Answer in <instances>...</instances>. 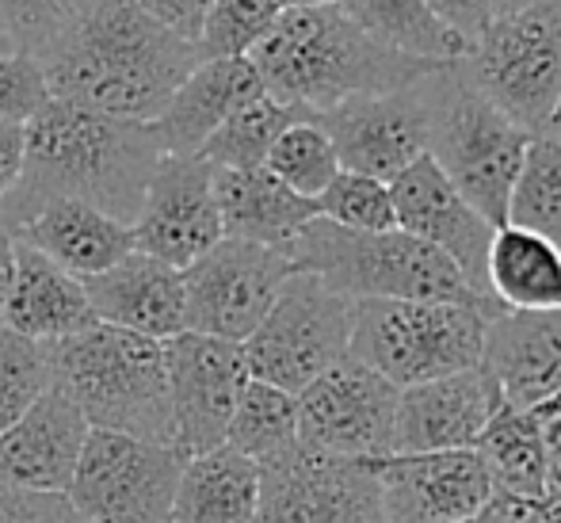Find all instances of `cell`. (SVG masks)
Returning a JSON list of instances; mask_svg holds the SVG:
<instances>
[{
    "instance_id": "obj_1",
    "label": "cell",
    "mask_w": 561,
    "mask_h": 523,
    "mask_svg": "<svg viewBox=\"0 0 561 523\" xmlns=\"http://www.w3.org/2000/svg\"><path fill=\"white\" fill-rule=\"evenodd\" d=\"M35 61L50 100L126 123H153L199 66V54L138 0H84Z\"/></svg>"
},
{
    "instance_id": "obj_2",
    "label": "cell",
    "mask_w": 561,
    "mask_h": 523,
    "mask_svg": "<svg viewBox=\"0 0 561 523\" xmlns=\"http://www.w3.org/2000/svg\"><path fill=\"white\" fill-rule=\"evenodd\" d=\"M164 146L153 123H126L50 100L27 123V154L0 221L20 226L54 200L92 203L130 226Z\"/></svg>"
},
{
    "instance_id": "obj_3",
    "label": "cell",
    "mask_w": 561,
    "mask_h": 523,
    "mask_svg": "<svg viewBox=\"0 0 561 523\" xmlns=\"http://www.w3.org/2000/svg\"><path fill=\"white\" fill-rule=\"evenodd\" d=\"M249 61L256 66L267 96L310 118L352 96L413 89L439 69L375 43L336 4L279 12Z\"/></svg>"
},
{
    "instance_id": "obj_4",
    "label": "cell",
    "mask_w": 561,
    "mask_h": 523,
    "mask_svg": "<svg viewBox=\"0 0 561 523\" xmlns=\"http://www.w3.org/2000/svg\"><path fill=\"white\" fill-rule=\"evenodd\" d=\"M54 348V383L66 386L89 428L172 443L164 340L96 321ZM176 447V443H172Z\"/></svg>"
},
{
    "instance_id": "obj_5",
    "label": "cell",
    "mask_w": 561,
    "mask_h": 523,
    "mask_svg": "<svg viewBox=\"0 0 561 523\" xmlns=\"http://www.w3.org/2000/svg\"><path fill=\"white\" fill-rule=\"evenodd\" d=\"M283 252L295 272L318 275L329 291L352 303L355 298H428V303L481 306L444 252L405 229L370 234V229H344L329 218H313Z\"/></svg>"
},
{
    "instance_id": "obj_6",
    "label": "cell",
    "mask_w": 561,
    "mask_h": 523,
    "mask_svg": "<svg viewBox=\"0 0 561 523\" xmlns=\"http://www.w3.org/2000/svg\"><path fill=\"white\" fill-rule=\"evenodd\" d=\"M424 100L428 157L493 226H504L508 195L531 134L473 89L462 61L432 69L424 77Z\"/></svg>"
},
{
    "instance_id": "obj_7",
    "label": "cell",
    "mask_w": 561,
    "mask_h": 523,
    "mask_svg": "<svg viewBox=\"0 0 561 523\" xmlns=\"http://www.w3.org/2000/svg\"><path fill=\"white\" fill-rule=\"evenodd\" d=\"M485 321L489 314L473 303L355 298L347 355L401 390L478 367Z\"/></svg>"
},
{
    "instance_id": "obj_8",
    "label": "cell",
    "mask_w": 561,
    "mask_h": 523,
    "mask_svg": "<svg viewBox=\"0 0 561 523\" xmlns=\"http://www.w3.org/2000/svg\"><path fill=\"white\" fill-rule=\"evenodd\" d=\"M462 69L473 89L531 138L550 134L561 111V0L493 15Z\"/></svg>"
},
{
    "instance_id": "obj_9",
    "label": "cell",
    "mask_w": 561,
    "mask_h": 523,
    "mask_svg": "<svg viewBox=\"0 0 561 523\" xmlns=\"http://www.w3.org/2000/svg\"><path fill=\"white\" fill-rule=\"evenodd\" d=\"M352 298L329 291L318 275L290 272L272 310L244 340L249 375L287 394H302L318 375L347 355Z\"/></svg>"
},
{
    "instance_id": "obj_10",
    "label": "cell",
    "mask_w": 561,
    "mask_h": 523,
    "mask_svg": "<svg viewBox=\"0 0 561 523\" xmlns=\"http://www.w3.org/2000/svg\"><path fill=\"white\" fill-rule=\"evenodd\" d=\"M184 463L172 443L92 428L66 497L84 523H169Z\"/></svg>"
},
{
    "instance_id": "obj_11",
    "label": "cell",
    "mask_w": 561,
    "mask_h": 523,
    "mask_svg": "<svg viewBox=\"0 0 561 523\" xmlns=\"http://www.w3.org/2000/svg\"><path fill=\"white\" fill-rule=\"evenodd\" d=\"M252 523H386L370 458H340L295 443L260 466Z\"/></svg>"
},
{
    "instance_id": "obj_12",
    "label": "cell",
    "mask_w": 561,
    "mask_h": 523,
    "mask_svg": "<svg viewBox=\"0 0 561 523\" xmlns=\"http://www.w3.org/2000/svg\"><path fill=\"white\" fill-rule=\"evenodd\" d=\"M295 272L283 249L222 237L184 272V321L192 332L244 344Z\"/></svg>"
},
{
    "instance_id": "obj_13",
    "label": "cell",
    "mask_w": 561,
    "mask_h": 523,
    "mask_svg": "<svg viewBox=\"0 0 561 523\" xmlns=\"http://www.w3.org/2000/svg\"><path fill=\"white\" fill-rule=\"evenodd\" d=\"M298 398V443L340 458L393 455L398 386L344 355Z\"/></svg>"
},
{
    "instance_id": "obj_14",
    "label": "cell",
    "mask_w": 561,
    "mask_h": 523,
    "mask_svg": "<svg viewBox=\"0 0 561 523\" xmlns=\"http://www.w3.org/2000/svg\"><path fill=\"white\" fill-rule=\"evenodd\" d=\"M390 200L393 214H398V229L444 252L466 280V287L473 291V298L493 317L501 314L504 306L493 298L485 280V260L496 226L450 184L428 154H421L409 169H401L390 180Z\"/></svg>"
},
{
    "instance_id": "obj_15",
    "label": "cell",
    "mask_w": 561,
    "mask_h": 523,
    "mask_svg": "<svg viewBox=\"0 0 561 523\" xmlns=\"http://www.w3.org/2000/svg\"><path fill=\"white\" fill-rule=\"evenodd\" d=\"M164 371H169L172 401V443L184 455H203L226 443L233 406L252 378L244 348L184 329L164 340Z\"/></svg>"
},
{
    "instance_id": "obj_16",
    "label": "cell",
    "mask_w": 561,
    "mask_h": 523,
    "mask_svg": "<svg viewBox=\"0 0 561 523\" xmlns=\"http://www.w3.org/2000/svg\"><path fill=\"white\" fill-rule=\"evenodd\" d=\"M134 249L184 272L222 241L215 200V169L203 157L164 154L130 221Z\"/></svg>"
},
{
    "instance_id": "obj_17",
    "label": "cell",
    "mask_w": 561,
    "mask_h": 523,
    "mask_svg": "<svg viewBox=\"0 0 561 523\" xmlns=\"http://www.w3.org/2000/svg\"><path fill=\"white\" fill-rule=\"evenodd\" d=\"M386 523H466L496 497L473 447L370 458Z\"/></svg>"
},
{
    "instance_id": "obj_18",
    "label": "cell",
    "mask_w": 561,
    "mask_h": 523,
    "mask_svg": "<svg viewBox=\"0 0 561 523\" xmlns=\"http://www.w3.org/2000/svg\"><path fill=\"white\" fill-rule=\"evenodd\" d=\"M333 138L340 169L390 184L401 169L428 154V100L424 81L401 92H370L318 115Z\"/></svg>"
},
{
    "instance_id": "obj_19",
    "label": "cell",
    "mask_w": 561,
    "mask_h": 523,
    "mask_svg": "<svg viewBox=\"0 0 561 523\" xmlns=\"http://www.w3.org/2000/svg\"><path fill=\"white\" fill-rule=\"evenodd\" d=\"M501 406V390L481 363L432 383L401 386L398 417H393V455L473 447Z\"/></svg>"
},
{
    "instance_id": "obj_20",
    "label": "cell",
    "mask_w": 561,
    "mask_h": 523,
    "mask_svg": "<svg viewBox=\"0 0 561 523\" xmlns=\"http://www.w3.org/2000/svg\"><path fill=\"white\" fill-rule=\"evenodd\" d=\"M89 432L81 406L66 386L50 383L27 413L0 432V481L66 493Z\"/></svg>"
},
{
    "instance_id": "obj_21",
    "label": "cell",
    "mask_w": 561,
    "mask_h": 523,
    "mask_svg": "<svg viewBox=\"0 0 561 523\" xmlns=\"http://www.w3.org/2000/svg\"><path fill=\"white\" fill-rule=\"evenodd\" d=\"M481 367L504 406L539 409L561 394V310H501L485 321Z\"/></svg>"
},
{
    "instance_id": "obj_22",
    "label": "cell",
    "mask_w": 561,
    "mask_h": 523,
    "mask_svg": "<svg viewBox=\"0 0 561 523\" xmlns=\"http://www.w3.org/2000/svg\"><path fill=\"white\" fill-rule=\"evenodd\" d=\"M96 321L130 329L149 340H172L187 329L184 275L134 249L115 268L84 280Z\"/></svg>"
},
{
    "instance_id": "obj_23",
    "label": "cell",
    "mask_w": 561,
    "mask_h": 523,
    "mask_svg": "<svg viewBox=\"0 0 561 523\" xmlns=\"http://www.w3.org/2000/svg\"><path fill=\"white\" fill-rule=\"evenodd\" d=\"M256 96H264V84L249 58L199 61L153 118V130L164 154L195 157L233 111L252 104Z\"/></svg>"
},
{
    "instance_id": "obj_24",
    "label": "cell",
    "mask_w": 561,
    "mask_h": 523,
    "mask_svg": "<svg viewBox=\"0 0 561 523\" xmlns=\"http://www.w3.org/2000/svg\"><path fill=\"white\" fill-rule=\"evenodd\" d=\"M0 325L20 332V337L58 344L73 332L92 329L96 314H92L84 280L69 275L66 268H58L50 257H43L15 237V268L4 310H0Z\"/></svg>"
},
{
    "instance_id": "obj_25",
    "label": "cell",
    "mask_w": 561,
    "mask_h": 523,
    "mask_svg": "<svg viewBox=\"0 0 561 523\" xmlns=\"http://www.w3.org/2000/svg\"><path fill=\"white\" fill-rule=\"evenodd\" d=\"M12 234L43 257H50L58 268H66L69 275H77V280H92V275L107 272L134 252L130 226L81 200L46 203L27 221H20Z\"/></svg>"
},
{
    "instance_id": "obj_26",
    "label": "cell",
    "mask_w": 561,
    "mask_h": 523,
    "mask_svg": "<svg viewBox=\"0 0 561 523\" xmlns=\"http://www.w3.org/2000/svg\"><path fill=\"white\" fill-rule=\"evenodd\" d=\"M215 200L222 237L287 249L306 221L318 218V203L290 192L267 169H215Z\"/></svg>"
},
{
    "instance_id": "obj_27",
    "label": "cell",
    "mask_w": 561,
    "mask_h": 523,
    "mask_svg": "<svg viewBox=\"0 0 561 523\" xmlns=\"http://www.w3.org/2000/svg\"><path fill=\"white\" fill-rule=\"evenodd\" d=\"M260 509V463L229 443L187 455L169 523H252Z\"/></svg>"
},
{
    "instance_id": "obj_28",
    "label": "cell",
    "mask_w": 561,
    "mask_h": 523,
    "mask_svg": "<svg viewBox=\"0 0 561 523\" xmlns=\"http://www.w3.org/2000/svg\"><path fill=\"white\" fill-rule=\"evenodd\" d=\"M485 280L504 310H561V249L519 226H496Z\"/></svg>"
},
{
    "instance_id": "obj_29",
    "label": "cell",
    "mask_w": 561,
    "mask_h": 523,
    "mask_svg": "<svg viewBox=\"0 0 561 523\" xmlns=\"http://www.w3.org/2000/svg\"><path fill=\"white\" fill-rule=\"evenodd\" d=\"M473 451L485 463L493 489L504 497H524V501H542L550 493L547 481V443H542V424L527 409L501 406L485 432L478 435Z\"/></svg>"
},
{
    "instance_id": "obj_30",
    "label": "cell",
    "mask_w": 561,
    "mask_h": 523,
    "mask_svg": "<svg viewBox=\"0 0 561 523\" xmlns=\"http://www.w3.org/2000/svg\"><path fill=\"white\" fill-rule=\"evenodd\" d=\"M336 8L375 43L390 46L405 58L450 66L470 54L462 38L436 20L428 0H336Z\"/></svg>"
},
{
    "instance_id": "obj_31",
    "label": "cell",
    "mask_w": 561,
    "mask_h": 523,
    "mask_svg": "<svg viewBox=\"0 0 561 523\" xmlns=\"http://www.w3.org/2000/svg\"><path fill=\"white\" fill-rule=\"evenodd\" d=\"M226 443L260 466L279 458L298 443V398L272 383L249 378L229 417Z\"/></svg>"
},
{
    "instance_id": "obj_32",
    "label": "cell",
    "mask_w": 561,
    "mask_h": 523,
    "mask_svg": "<svg viewBox=\"0 0 561 523\" xmlns=\"http://www.w3.org/2000/svg\"><path fill=\"white\" fill-rule=\"evenodd\" d=\"M504 221L547 237L561 249V141L542 134L527 141Z\"/></svg>"
},
{
    "instance_id": "obj_33",
    "label": "cell",
    "mask_w": 561,
    "mask_h": 523,
    "mask_svg": "<svg viewBox=\"0 0 561 523\" xmlns=\"http://www.w3.org/2000/svg\"><path fill=\"white\" fill-rule=\"evenodd\" d=\"M295 118H310V115L279 104V100H272L264 92V96H256L252 104L233 111L195 157H203L210 169H264L267 149L275 146V138H279Z\"/></svg>"
},
{
    "instance_id": "obj_34",
    "label": "cell",
    "mask_w": 561,
    "mask_h": 523,
    "mask_svg": "<svg viewBox=\"0 0 561 523\" xmlns=\"http://www.w3.org/2000/svg\"><path fill=\"white\" fill-rule=\"evenodd\" d=\"M264 169L275 180H283L290 192L306 195V200H318L340 172V157L333 138H329L318 118H295L275 138V146L267 149Z\"/></svg>"
},
{
    "instance_id": "obj_35",
    "label": "cell",
    "mask_w": 561,
    "mask_h": 523,
    "mask_svg": "<svg viewBox=\"0 0 561 523\" xmlns=\"http://www.w3.org/2000/svg\"><path fill=\"white\" fill-rule=\"evenodd\" d=\"M283 8L275 0H215L195 38L199 61L249 58L264 35L275 27Z\"/></svg>"
},
{
    "instance_id": "obj_36",
    "label": "cell",
    "mask_w": 561,
    "mask_h": 523,
    "mask_svg": "<svg viewBox=\"0 0 561 523\" xmlns=\"http://www.w3.org/2000/svg\"><path fill=\"white\" fill-rule=\"evenodd\" d=\"M54 383V348L0 325V432L35 406Z\"/></svg>"
},
{
    "instance_id": "obj_37",
    "label": "cell",
    "mask_w": 561,
    "mask_h": 523,
    "mask_svg": "<svg viewBox=\"0 0 561 523\" xmlns=\"http://www.w3.org/2000/svg\"><path fill=\"white\" fill-rule=\"evenodd\" d=\"M313 203H318V218H329L344 229H370V234L398 229L390 184H382V180H375V177H363V172L340 169L333 177V184Z\"/></svg>"
},
{
    "instance_id": "obj_38",
    "label": "cell",
    "mask_w": 561,
    "mask_h": 523,
    "mask_svg": "<svg viewBox=\"0 0 561 523\" xmlns=\"http://www.w3.org/2000/svg\"><path fill=\"white\" fill-rule=\"evenodd\" d=\"M84 0H0V23L15 35L23 54L38 58L66 31Z\"/></svg>"
},
{
    "instance_id": "obj_39",
    "label": "cell",
    "mask_w": 561,
    "mask_h": 523,
    "mask_svg": "<svg viewBox=\"0 0 561 523\" xmlns=\"http://www.w3.org/2000/svg\"><path fill=\"white\" fill-rule=\"evenodd\" d=\"M46 104H50V89H46L43 66L31 54L0 58V123L27 126Z\"/></svg>"
},
{
    "instance_id": "obj_40",
    "label": "cell",
    "mask_w": 561,
    "mask_h": 523,
    "mask_svg": "<svg viewBox=\"0 0 561 523\" xmlns=\"http://www.w3.org/2000/svg\"><path fill=\"white\" fill-rule=\"evenodd\" d=\"M0 523H84L66 493L0 481Z\"/></svg>"
},
{
    "instance_id": "obj_41",
    "label": "cell",
    "mask_w": 561,
    "mask_h": 523,
    "mask_svg": "<svg viewBox=\"0 0 561 523\" xmlns=\"http://www.w3.org/2000/svg\"><path fill=\"white\" fill-rule=\"evenodd\" d=\"M428 8L436 12V20L444 23L447 31H455V35L462 38L466 50L478 43V35L496 15V0H428Z\"/></svg>"
},
{
    "instance_id": "obj_42",
    "label": "cell",
    "mask_w": 561,
    "mask_h": 523,
    "mask_svg": "<svg viewBox=\"0 0 561 523\" xmlns=\"http://www.w3.org/2000/svg\"><path fill=\"white\" fill-rule=\"evenodd\" d=\"M138 4L146 8L161 27H169L172 35L187 38V43L195 46L199 27H203V20H207V12H210L215 0H138Z\"/></svg>"
},
{
    "instance_id": "obj_43",
    "label": "cell",
    "mask_w": 561,
    "mask_h": 523,
    "mask_svg": "<svg viewBox=\"0 0 561 523\" xmlns=\"http://www.w3.org/2000/svg\"><path fill=\"white\" fill-rule=\"evenodd\" d=\"M23 154H27V126L0 123V214H4L8 195L20 184Z\"/></svg>"
},
{
    "instance_id": "obj_44",
    "label": "cell",
    "mask_w": 561,
    "mask_h": 523,
    "mask_svg": "<svg viewBox=\"0 0 561 523\" xmlns=\"http://www.w3.org/2000/svg\"><path fill=\"white\" fill-rule=\"evenodd\" d=\"M542 424V443H547V481L550 493H561V401L531 409Z\"/></svg>"
},
{
    "instance_id": "obj_45",
    "label": "cell",
    "mask_w": 561,
    "mask_h": 523,
    "mask_svg": "<svg viewBox=\"0 0 561 523\" xmlns=\"http://www.w3.org/2000/svg\"><path fill=\"white\" fill-rule=\"evenodd\" d=\"M12 268H15V234L8 221H0V310H4L8 298V283H12Z\"/></svg>"
},
{
    "instance_id": "obj_46",
    "label": "cell",
    "mask_w": 561,
    "mask_h": 523,
    "mask_svg": "<svg viewBox=\"0 0 561 523\" xmlns=\"http://www.w3.org/2000/svg\"><path fill=\"white\" fill-rule=\"evenodd\" d=\"M8 54H23V50H20V43H15L12 31L0 23V58H8Z\"/></svg>"
},
{
    "instance_id": "obj_47",
    "label": "cell",
    "mask_w": 561,
    "mask_h": 523,
    "mask_svg": "<svg viewBox=\"0 0 561 523\" xmlns=\"http://www.w3.org/2000/svg\"><path fill=\"white\" fill-rule=\"evenodd\" d=\"M275 4H279L283 12H290V8H325V4H336V0H275Z\"/></svg>"
},
{
    "instance_id": "obj_48",
    "label": "cell",
    "mask_w": 561,
    "mask_h": 523,
    "mask_svg": "<svg viewBox=\"0 0 561 523\" xmlns=\"http://www.w3.org/2000/svg\"><path fill=\"white\" fill-rule=\"evenodd\" d=\"M527 4H539V0H496V15L516 12V8H527Z\"/></svg>"
},
{
    "instance_id": "obj_49",
    "label": "cell",
    "mask_w": 561,
    "mask_h": 523,
    "mask_svg": "<svg viewBox=\"0 0 561 523\" xmlns=\"http://www.w3.org/2000/svg\"><path fill=\"white\" fill-rule=\"evenodd\" d=\"M550 138L561 141V111H558V123H554V130H550Z\"/></svg>"
},
{
    "instance_id": "obj_50",
    "label": "cell",
    "mask_w": 561,
    "mask_h": 523,
    "mask_svg": "<svg viewBox=\"0 0 561 523\" xmlns=\"http://www.w3.org/2000/svg\"><path fill=\"white\" fill-rule=\"evenodd\" d=\"M558 497H561V493H558Z\"/></svg>"
}]
</instances>
